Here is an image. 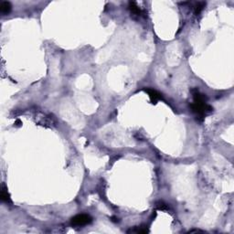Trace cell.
<instances>
[{
    "label": "cell",
    "instance_id": "obj_1",
    "mask_svg": "<svg viewBox=\"0 0 234 234\" xmlns=\"http://www.w3.org/2000/svg\"><path fill=\"white\" fill-rule=\"evenodd\" d=\"M91 221H92V219L91 216H89L87 214H80V215H76L75 217H73L71 222L74 226H83V225L91 223Z\"/></svg>",
    "mask_w": 234,
    "mask_h": 234
},
{
    "label": "cell",
    "instance_id": "obj_4",
    "mask_svg": "<svg viewBox=\"0 0 234 234\" xmlns=\"http://www.w3.org/2000/svg\"><path fill=\"white\" fill-rule=\"evenodd\" d=\"M11 8H12V6L7 1H4L1 3V5H0V11L3 14H8L11 11Z\"/></svg>",
    "mask_w": 234,
    "mask_h": 234
},
{
    "label": "cell",
    "instance_id": "obj_3",
    "mask_svg": "<svg viewBox=\"0 0 234 234\" xmlns=\"http://www.w3.org/2000/svg\"><path fill=\"white\" fill-rule=\"evenodd\" d=\"M193 97H194V103H205L206 100H207L206 96L198 91H196L193 93Z\"/></svg>",
    "mask_w": 234,
    "mask_h": 234
},
{
    "label": "cell",
    "instance_id": "obj_2",
    "mask_svg": "<svg viewBox=\"0 0 234 234\" xmlns=\"http://www.w3.org/2000/svg\"><path fill=\"white\" fill-rule=\"evenodd\" d=\"M145 91L148 93V95H149L151 101L153 102V103H155L159 99H161V97H162L160 93H159L158 91H157L155 90H153V89H146Z\"/></svg>",
    "mask_w": 234,
    "mask_h": 234
},
{
    "label": "cell",
    "instance_id": "obj_5",
    "mask_svg": "<svg viewBox=\"0 0 234 234\" xmlns=\"http://www.w3.org/2000/svg\"><path fill=\"white\" fill-rule=\"evenodd\" d=\"M1 199L5 202H7L10 200L9 198V195H8V192H7V189L5 188V186L3 185L2 186V190H1Z\"/></svg>",
    "mask_w": 234,
    "mask_h": 234
},
{
    "label": "cell",
    "instance_id": "obj_7",
    "mask_svg": "<svg viewBox=\"0 0 234 234\" xmlns=\"http://www.w3.org/2000/svg\"><path fill=\"white\" fill-rule=\"evenodd\" d=\"M206 6V3L205 2H199L196 5L195 7V13L196 14H199L201 12V10L203 9Z\"/></svg>",
    "mask_w": 234,
    "mask_h": 234
},
{
    "label": "cell",
    "instance_id": "obj_8",
    "mask_svg": "<svg viewBox=\"0 0 234 234\" xmlns=\"http://www.w3.org/2000/svg\"><path fill=\"white\" fill-rule=\"evenodd\" d=\"M157 208L159 209H166L167 208V206L165 203H163V202H159V203H157Z\"/></svg>",
    "mask_w": 234,
    "mask_h": 234
},
{
    "label": "cell",
    "instance_id": "obj_6",
    "mask_svg": "<svg viewBox=\"0 0 234 234\" xmlns=\"http://www.w3.org/2000/svg\"><path fill=\"white\" fill-rule=\"evenodd\" d=\"M129 7H130V10L134 13V14H140L141 13V10H140V8L136 6V4L134 2H130L129 3Z\"/></svg>",
    "mask_w": 234,
    "mask_h": 234
}]
</instances>
